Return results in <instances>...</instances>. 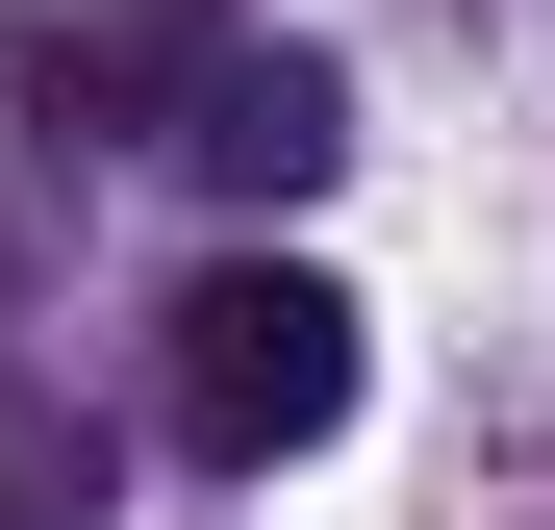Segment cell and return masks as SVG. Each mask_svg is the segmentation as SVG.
Wrapping results in <instances>:
<instances>
[{
    "label": "cell",
    "mask_w": 555,
    "mask_h": 530,
    "mask_svg": "<svg viewBox=\"0 0 555 530\" xmlns=\"http://www.w3.org/2000/svg\"><path fill=\"white\" fill-rule=\"evenodd\" d=\"M228 51H253L228 0H51V26H0V102H26L51 152H177Z\"/></svg>",
    "instance_id": "obj_2"
},
{
    "label": "cell",
    "mask_w": 555,
    "mask_h": 530,
    "mask_svg": "<svg viewBox=\"0 0 555 530\" xmlns=\"http://www.w3.org/2000/svg\"><path fill=\"white\" fill-rule=\"evenodd\" d=\"M152 429H177L203 480L328 455V429H353V303L304 279V253H203V279L152 303Z\"/></svg>",
    "instance_id": "obj_1"
},
{
    "label": "cell",
    "mask_w": 555,
    "mask_h": 530,
    "mask_svg": "<svg viewBox=\"0 0 555 530\" xmlns=\"http://www.w3.org/2000/svg\"><path fill=\"white\" fill-rule=\"evenodd\" d=\"M102 480H127L102 429H76L51 379H0V530H102Z\"/></svg>",
    "instance_id": "obj_4"
},
{
    "label": "cell",
    "mask_w": 555,
    "mask_h": 530,
    "mask_svg": "<svg viewBox=\"0 0 555 530\" xmlns=\"http://www.w3.org/2000/svg\"><path fill=\"white\" fill-rule=\"evenodd\" d=\"M177 152H203L228 203H304V177L353 152V76H328V51H228V76H203V127H177Z\"/></svg>",
    "instance_id": "obj_3"
}]
</instances>
